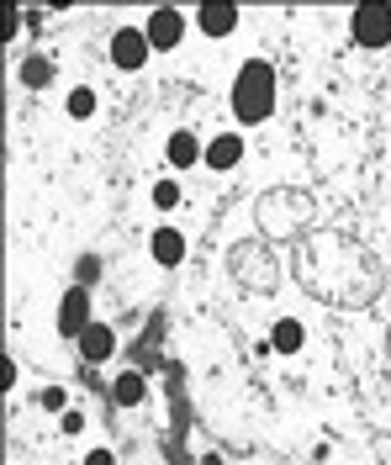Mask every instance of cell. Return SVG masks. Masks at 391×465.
I'll use <instances>...</instances> for the list:
<instances>
[{
	"label": "cell",
	"instance_id": "cell-1",
	"mask_svg": "<svg viewBox=\"0 0 391 465\" xmlns=\"http://www.w3.org/2000/svg\"><path fill=\"white\" fill-rule=\"evenodd\" d=\"M228 106H233V116H239L243 127L270 122V112H275V69L265 64V58H249V64L239 69Z\"/></svg>",
	"mask_w": 391,
	"mask_h": 465
},
{
	"label": "cell",
	"instance_id": "cell-2",
	"mask_svg": "<svg viewBox=\"0 0 391 465\" xmlns=\"http://www.w3.org/2000/svg\"><path fill=\"white\" fill-rule=\"evenodd\" d=\"M349 32H355L360 48H381V43H391V5H360V11L349 16Z\"/></svg>",
	"mask_w": 391,
	"mask_h": 465
},
{
	"label": "cell",
	"instance_id": "cell-3",
	"mask_svg": "<svg viewBox=\"0 0 391 465\" xmlns=\"http://www.w3.org/2000/svg\"><path fill=\"white\" fill-rule=\"evenodd\" d=\"M149 54H153V43H149L143 27H122L117 37H112V64L127 69V74H138V69L149 64Z\"/></svg>",
	"mask_w": 391,
	"mask_h": 465
},
{
	"label": "cell",
	"instance_id": "cell-4",
	"mask_svg": "<svg viewBox=\"0 0 391 465\" xmlns=\"http://www.w3.org/2000/svg\"><path fill=\"white\" fill-rule=\"evenodd\" d=\"M143 32H149L153 54H170V48H181V37H185V11L164 5V11H153L149 22H143Z\"/></svg>",
	"mask_w": 391,
	"mask_h": 465
},
{
	"label": "cell",
	"instance_id": "cell-5",
	"mask_svg": "<svg viewBox=\"0 0 391 465\" xmlns=\"http://www.w3.org/2000/svg\"><path fill=\"white\" fill-rule=\"evenodd\" d=\"M91 291L85 286H74L69 296H64V307H59V333H69V339H80L85 328H91Z\"/></svg>",
	"mask_w": 391,
	"mask_h": 465
},
{
	"label": "cell",
	"instance_id": "cell-6",
	"mask_svg": "<svg viewBox=\"0 0 391 465\" xmlns=\"http://www.w3.org/2000/svg\"><path fill=\"white\" fill-rule=\"evenodd\" d=\"M149 254H153V264L175 270V264L185 260V232H181V228H153V238H149Z\"/></svg>",
	"mask_w": 391,
	"mask_h": 465
},
{
	"label": "cell",
	"instance_id": "cell-7",
	"mask_svg": "<svg viewBox=\"0 0 391 465\" xmlns=\"http://www.w3.org/2000/svg\"><path fill=\"white\" fill-rule=\"evenodd\" d=\"M196 27L207 32V37H228V32L239 27V5H222V0H207V5L196 11Z\"/></svg>",
	"mask_w": 391,
	"mask_h": 465
},
{
	"label": "cell",
	"instance_id": "cell-8",
	"mask_svg": "<svg viewBox=\"0 0 391 465\" xmlns=\"http://www.w3.org/2000/svg\"><path fill=\"white\" fill-rule=\"evenodd\" d=\"M74 344H80V354H85L91 365H101V360H112V354H117V333H112L106 322H91Z\"/></svg>",
	"mask_w": 391,
	"mask_h": 465
},
{
	"label": "cell",
	"instance_id": "cell-9",
	"mask_svg": "<svg viewBox=\"0 0 391 465\" xmlns=\"http://www.w3.org/2000/svg\"><path fill=\"white\" fill-rule=\"evenodd\" d=\"M239 159H243V138L239 133H217V138L207 143V164L211 170H233Z\"/></svg>",
	"mask_w": 391,
	"mask_h": 465
},
{
	"label": "cell",
	"instance_id": "cell-10",
	"mask_svg": "<svg viewBox=\"0 0 391 465\" xmlns=\"http://www.w3.org/2000/svg\"><path fill=\"white\" fill-rule=\"evenodd\" d=\"M196 159H207V143H201L196 133H175V138H170V164H175V170H191Z\"/></svg>",
	"mask_w": 391,
	"mask_h": 465
},
{
	"label": "cell",
	"instance_id": "cell-11",
	"mask_svg": "<svg viewBox=\"0 0 391 465\" xmlns=\"http://www.w3.org/2000/svg\"><path fill=\"white\" fill-rule=\"evenodd\" d=\"M301 344H307V328H301L297 318H280L270 328V349H275V354H297Z\"/></svg>",
	"mask_w": 391,
	"mask_h": 465
},
{
	"label": "cell",
	"instance_id": "cell-12",
	"mask_svg": "<svg viewBox=\"0 0 391 465\" xmlns=\"http://www.w3.org/2000/svg\"><path fill=\"white\" fill-rule=\"evenodd\" d=\"M143 391H149V386H143L138 371H122V376L112 381V397H117L122 407H138V402H143Z\"/></svg>",
	"mask_w": 391,
	"mask_h": 465
},
{
	"label": "cell",
	"instance_id": "cell-13",
	"mask_svg": "<svg viewBox=\"0 0 391 465\" xmlns=\"http://www.w3.org/2000/svg\"><path fill=\"white\" fill-rule=\"evenodd\" d=\"M69 116H74V122H85V116H95V90H91V85L69 90Z\"/></svg>",
	"mask_w": 391,
	"mask_h": 465
},
{
	"label": "cell",
	"instance_id": "cell-14",
	"mask_svg": "<svg viewBox=\"0 0 391 465\" xmlns=\"http://www.w3.org/2000/svg\"><path fill=\"white\" fill-rule=\"evenodd\" d=\"M153 206H159V212H175V206H181V185H175V180H159V185H153Z\"/></svg>",
	"mask_w": 391,
	"mask_h": 465
},
{
	"label": "cell",
	"instance_id": "cell-15",
	"mask_svg": "<svg viewBox=\"0 0 391 465\" xmlns=\"http://www.w3.org/2000/svg\"><path fill=\"white\" fill-rule=\"evenodd\" d=\"M22 80H27V85H48V80H54V64H48V58H27Z\"/></svg>",
	"mask_w": 391,
	"mask_h": 465
},
{
	"label": "cell",
	"instance_id": "cell-16",
	"mask_svg": "<svg viewBox=\"0 0 391 465\" xmlns=\"http://www.w3.org/2000/svg\"><path fill=\"white\" fill-rule=\"evenodd\" d=\"M74 281H80V286L91 291V286H95V281H101V260H95V254H85V260L74 264Z\"/></svg>",
	"mask_w": 391,
	"mask_h": 465
},
{
	"label": "cell",
	"instance_id": "cell-17",
	"mask_svg": "<svg viewBox=\"0 0 391 465\" xmlns=\"http://www.w3.org/2000/svg\"><path fill=\"white\" fill-rule=\"evenodd\" d=\"M85 465H117V455H112V450H91V455H85Z\"/></svg>",
	"mask_w": 391,
	"mask_h": 465
}]
</instances>
